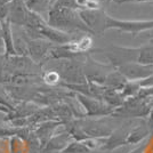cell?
<instances>
[{
	"label": "cell",
	"mask_w": 153,
	"mask_h": 153,
	"mask_svg": "<svg viewBox=\"0 0 153 153\" xmlns=\"http://www.w3.org/2000/svg\"><path fill=\"white\" fill-rule=\"evenodd\" d=\"M91 152H93V150H90L89 147L87 146L83 142L76 140V142L69 143V145L59 153H91Z\"/></svg>",
	"instance_id": "e0dca14e"
},
{
	"label": "cell",
	"mask_w": 153,
	"mask_h": 153,
	"mask_svg": "<svg viewBox=\"0 0 153 153\" xmlns=\"http://www.w3.org/2000/svg\"><path fill=\"white\" fill-rule=\"evenodd\" d=\"M128 81L129 80H127L119 71L117 70V69H114V70L111 71L108 74L106 79H105V82H104V86L108 87V88H111V89H115L121 91Z\"/></svg>",
	"instance_id": "4fadbf2b"
},
{
	"label": "cell",
	"mask_w": 153,
	"mask_h": 153,
	"mask_svg": "<svg viewBox=\"0 0 153 153\" xmlns=\"http://www.w3.org/2000/svg\"><path fill=\"white\" fill-rule=\"evenodd\" d=\"M57 4L62 5V6H65V7L79 9L78 6H76V0H57Z\"/></svg>",
	"instance_id": "7402d4cb"
},
{
	"label": "cell",
	"mask_w": 153,
	"mask_h": 153,
	"mask_svg": "<svg viewBox=\"0 0 153 153\" xmlns=\"http://www.w3.org/2000/svg\"><path fill=\"white\" fill-rule=\"evenodd\" d=\"M1 30H2V39L5 45V56L12 57V56H19L17 51L15 48V41L13 39V29L12 23L6 19L1 22Z\"/></svg>",
	"instance_id": "9c48e42d"
},
{
	"label": "cell",
	"mask_w": 153,
	"mask_h": 153,
	"mask_svg": "<svg viewBox=\"0 0 153 153\" xmlns=\"http://www.w3.org/2000/svg\"><path fill=\"white\" fill-rule=\"evenodd\" d=\"M119 30L125 33H130L131 36L136 37L142 32L153 30V19H145V21H128V19H119L111 17L108 15L106 19V26L105 30Z\"/></svg>",
	"instance_id": "3957f363"
},
{
	"label": "cell",
	"mask_w": 153,
	"mask_h": 153,
	"mask_svg": "<svg viewBox=\"0 0 153 153\" xmlns=\"http://www.w3.org/2000/svg\"><path fill=\"white\" fill-rule=\"evenodd\" d=\"M140 89H142L140 81H128L126 86L123 87V89L121 90V94L127 100L129 97H134V96L138 95Z\"/></svg>",
	"instance_id": "2e32d148"
},
{
	"label": "cell",
	"mask_w": 153,
	"mask_h": 153,
	"mask_svg": "<svg viewBox=\"0 0 153 153\" xmlns=\"http://www.w3.org/2000/svg\"><path fill=\"white\" fill-rule=\"evenodd\" d=\"M8 14H9L8 4H5L2 1H0V22L8 19Z\"/></svg>",
	"instance_id": "44dd1931"
},
{
	"label": "cell",
	"mask_w": 153,
	"mask_h": 153,
	"mask_svg": "<svg viewBox=\"0 0 153 153\" xmlns=\"http://www.w3.org/2000/svg\"><path fill=\"white\" fill-rule=\"evenodd\" d=\"M57 0H25V5L27 9L40 15L41 17L48 16L51 10L56 6Z\"/></svg>",
	"instance_id": "8fae6325"
},
{
	"label": "cell",
	"mask_w": 153,
	"mask_h": 153,
	"mask_svg": "<svg viewBox=\"0 0 153 153\" xmlns=\"http://www.w3.org/2000/svg\"><path fill=\"white\" fill-rule=\"evenodd\" d=\"M144 149H145V145L144 144H140L136 149H134L133 151H130L129 153H143L144 152Z\"/></svg>",
	"instance_id": "cb8c5ba5"
},
{
	"label": "cell",
	"mask_w": 153,
	"mask_h": 153,
	"mask_svg": "<svg viewBox=\"0 0 153 153\" xmlns=\"http://www.w3.org/2000/svg\"><path fill=\"white\" fill-rule=\"evenodd\" d=\"M147 125H149V127L151 129V131H153V108L151 110L149 117H147Z\"/></svg>",
	"instance_id": "603a6c76"
},
{
	"label": "cell",
	"mask_w": 153,
	"mask_h": 153,
	"mask_svg": "<svg viewBox=\"0 0 153 153\" xmlns=\"http://www.w3.org/2000/svg\"><path fill=\"white\" fill-rule=\"evenodd\" d=\"M27 46V56L36 63L47 58L48 51L54 47V44L46 39H25Z\"/></svg>",
	"instance_id": "52a82bcc"
},
{
	"label": "cell",
	"mask_w": 153,
	"mask_h": 153,
	"mask_svg": "<svg viewBox=\"0 0 153 153\" xmlns=\"http://www.w3.org/2000/svg\"><path fill=\"white\" fill-rule=\"evenodd\" d=\"M153 108L152 98L134 96L127 98L120 108H115L111 117L117 118H147Z\"/></svg>",
	"instance_id": "7a4b0ae2"
},
{
	"label": "cell",
	"mask_w": 153,
	"mask_h": 153,
	"mask_svg": "<svg viewBox=\"0 0 153 153\" xmlns=\"http://www.w3.org/2000/svg\"><path fill=\"white\" fill-rule=\"evenodd\" d=\"M137 2H149V4H152L153 5V0H138Z\"/></svg>",
	"instance_id": "484cf974"
},
{
	"label": "cell",
	"mask_w": 153,
	"mask_h": 153,
	"mask_svg": "<svg viewBox=\"0 0 153 153\" xmlns=\"http://www.w3.org/2000/svg\"><path fill=\"white\" fill-rule=\"evenodd\" d=\"M0 1H4V0H0Z\"/></svg>",
	"instance_id": "4316f807"
},
{
	"label": "cell",
	"mask_w": 153,
	"mask_h": 153,
	"mask_svg": "<svg viewBox=\"0 0 153 153\" xmlns=\"http://www.w3.org/2000/svg\"><path fill=\"white\" fill-rule=\"evenodd\" d=\"M59 125H62L61 121H47L39 126V128L36 130V135L38 137L39 143L41 144V147L47 146L49 140L53 138V134H54L55 129Z\"/></svg>",
	"instance_id": "7c38bea8"
},
{
	"label": "cell",
	"mask_w": 153,
	"mask_h": 153,
	"mask_svg": "<svg viewBox=\"0 0 153 153\" xmlns=\"http://www.w3.org/2000/svg\"><path fill=\"white\" fill-rule=\"evenodd\" d=\"M0 105L9 108L12 112L16 108V105L14 104L12 96L7 93V90L5 89V87L2 85H0Z\"/></svg>",
	"instance_id": "ac0fdd59"
},
{
	"label": "cell",
	"mask_w": 153,
	"mask_h": 153,
	"mask_svg": "<svg viewBox=\"0 0 153 153\" xmlns=\"http://www.w3.org/2000/svg\"><path fill=\"white\" fill-rule=\"evenodd\" d=\"M151 133V129L147 125V121L140 122L137 126H134L129 129L126 138V144L131 145V144H138L144 138H146L149 134Z\"/></svg>",
	"instance_id": "30bf717a"
},
{
	"label": "cell",
	"mask_w": 153,
	"mask_h": 153,
	"mask_svg": "<svg viewBox=\"0 0 153 153\" xmlns=\"http://www.w3.org/2000/svg\"><path fill=\"white\" fill-rule=\"evenodd\" d=\"M76 98L85 110V117H108L114 112V108L108 106L102 100L89 97L79 93L76 94Z\"/></svg>",
	"instance_id": "277c9868"
},
{
	"label": "cell",
	"mask_w": 153,
	"mask_h": 153,
	"mask_svg": "<svg viewBox=\"0 0 153 153\" xmlns=\"http://www.w3.org/2000/svg\"><path fill=\"white\" fill-rule=\"evenodd\" d=\"M117 70L129 81H143L153 76V65H144L137 62L122 64Z\"/></svg>",
	"instance_id": "8992f818"
},
{
	"label": "cell",
	"mask_w": 153,
	"mask_h": 153,
	"mask_svg": "<svg viewBox=\"0 0 153 153\" xmlns=\"http://www.w3.org/2000/svg\"><path fill=\"white\" fill-rule=\"evenodd\" d=\"M79 10L82 9H101V2L98 0H76Z\"/></svg>",
	"instance_id": "ffe728a7"
},
{
	"label": "cell",
	"mask_w": 153,
	"mask_h": 153,
	"mask_svg": "<svg viewBox=\"0 0 153 153\" xmlns=\"http://www.w3.org/2000/svg\"><path fill=\"white\" fill-rule=\"evenodd\" d=\"M47 23L51 26L66 33L83 32L85 34H93L88 26L85 24L79 9L70 8L56 4L47 16Z\"/></svg>",
	"instance_id": "6da1fadb"
},
{
	"label": "cell",
	"mask_w": 153,
	"mask_h": 153,
	"mask_svg": "<svg viewBox=\"0 0 153 153\" xmlns=\"http://www.w3.org/2000/svg\"><path fill=\"white\" fill-rule=\"evenodd\" d=\"M5 47L4 45V39H2V30H1V22H0V48Z\"/></svg>",
	"instance_id": "d4e9b609"
},
{
	"label": "cell",
	"mask_w": 153,
	"mask_h": 153,
	"mask_svg": "<svg viewBox=\"0 0 153 153\" xmlns=\"http://www.w3.org/2000/svg\"><path fill=\"white\" fill-rule=\"evenodd\" d=\"M136 62L144 65H153V45H146L137 48Z\"/></svg>",
	"instance_id": "5bb4252c"
},
{
	"label": "cell",
	"mask_w": 153,
	"mask_h": 153,
	"mask_svg": "<svg viewBox=\"0 0 153 153\" xmlns=\"http://www.w3.org/2000/svg\"><path fill=\"white\" fill-rule=\"evenodd\" d=\"M85 24L88 26L93 34H101L105 30L108 14L101 9H82L79 10Z\"/></svg>",
	"instance_id": "5b68a950"
},
{
	"label": "cell",
	"mask_w": 153,
	"mask_h": 153,
	"mask_svg": "<svg viewBox=\"0 0 153 153\" xmlns=\"http://www.w3.org/2000/svg\"><path fill=\"white\" fill-rule=\"evenodd\" d=\"M9 14L8 21L19 26H24L26 21V16L29 13V9L25 5V0H13L8 4Z\"/></svg>",
	"instance_id": "ba28073f"
},
{
	"label": "cell",
	"mask_w": 153,
	"mask_h": 153,
	"mask_svg": "<svg viewBox=\"0 0 153 153\" xmlns=\"http://www.w3.org/2000/svg\"><path fill=\"white\" fill-rule=\"evenodd\" d=\"M29 130L25 127L19 128L15 126H0V137H12V136H19L26 138L29 136Z\"/></svg>",
	"instance_id": "9a60e30c"
},
{
	"label": "cell",
	"mask_w": 153,
	"mask_h": 153,
	"mask_svg": "<svg viewBox=\"0 0 153 153\" xmlns=\"http://www.w3.org/2000/svg\"><path fill=\"white\" fill-rule=\"evenodd\" d=\"M61 79H62V78L59 76V73L55 70H49L42 74V80H44L46 83L51 85V86L58 85V83L61 82Z\"/></svg>",
	"instance_id": "d6986e66"
}]
</instances>
